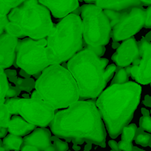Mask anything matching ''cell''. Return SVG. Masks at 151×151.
Listing matches in <instances>:
<instances>
[{
  "instance_id": "1",
  "label": "cell",
  "mask_w": 151,
  "mask_h": 151,
  "mask_svg": "<svg viewBox=\"0 0 151 151\" xmlns=\"http://www.w3.org/2000/svg\"><path fill=\"white\" fill-rule=\"evenodd\" d=\"M49 126L55 137L75 145L86 142L106 147L104 122L94 100H79L58 111Z\"/></svg>"
},
{
  "instance_id": "2",
  "label": "cell",
  "mask_w": 151,
  "mask_h": 151,
  "mask_svg": "<svg viewBox=\"0 0 151 151\" xmlns=\"http://www.w3.org/2000/svg\"><path fill=\"white\" fill-rule=\"evenodd\" d=\"M141 94V86L129 81L111 85L99 96L96 104L111 138H117L129 125L139 104Z\"/></svg>"
},
{
  "instance_id": "3",
  "label": "cell",
  "mask_w": 151,
  "mask_h": 151,
  "mask_svg": "<svg viewBox=\"0 0 151 151\" xmlns=\"http://www.w3.org/2000/svg\"><path fill=\"white\" fill-rule=\"evenodd\" d=\"M108 63L107 58L86 48L68 61L66 67L78 84L80 100H94L104 91L117 68Z\"/></svg>"
},
{
  "instance_id": "4",
  "label": "cell",
  "mask_w": 151,
  "mask_h": 151,
  "mask_svg": "<svg viewBox=\"0 0 151 151\" xmlns=\"http://www.w3.org/2000/svg\"><path fill=\"white\" fill-rule=\"evenodd\" d=\"M31 98L44 100L53 109H67L79 101L78 84L67 68L52 65L35 81Z\"/></svg>"
},
{
  "instance_id": "5",
  "label": "cell",
  "mask_w": 151,
  "mask_h": 151,
  "mask_svg": "<svg viewBox=\"0 0 151 151\" xmlns=\"http://www.w3.org/2000/svg\"><path fill=\"white\" fill-rule=\"evenodd\" d=\"M7 17L10 22L5 32L18 38L44 39L51 34L55 27L50 10L39 0H25L13 9Z\"/></svg>"
},
{
  "instance_id": "6",
  "label": "cell",
  "mask_w": 151,
  "mask_h": 151,
  "mask_svg": "<svg viewBox=\"0 0 151 151\" xmlns=\"http://www.w3.org/2000/svg\"><path fill=\"white\" fill-rule=\"evenodd\" d=\"M83 22L81 16L71 13L55 24L47 37L46 56L50 66L69 61L83 50Z\"/></svg>"
},
{
  "instance_id": "7",
  "label": "cell",
  "mask_w": 151,
  "mask_h": 151,
  "mask_svg": "<svg viewBox=\"0 0 151 151\" xmlns=\"http://www.w3.org/2000/svg\"><path fill=\"white\" fill-rule=\"evenodd\" d=\"M83 38L84 48L94 51L98 56L104 55L105 46L111 36V25L104 10L95 4H86L81 7Z\"/></svg>"
},
{
  "instance_id": "8",
  "label": "cell",
  "mask_w": 151,
  "mask_h": 151,
  "mask_svg": "<svg viewBox=\"0 0 151 151\" xmlns=\"http://www.w3.org/2000/svg\"><path fill=\"white\" fill-rule=\"evenodd\" d=\"M47 39L34 40L25 38L19 40L15 66L36 78L50 66L46 56Z\"/></svg>"
},
{
  "instance_id": "9",
  "label": "cell",
  "mask_w": 151,
  "mask_h": 151,
  "mask_svg": "<svg viewBox=\"0 0 151 151\" xmlns=\"http://www.w3.org/2000/svg\"><path fill=\"white\" fill-rule=\"evenodd\" d=\"M103 10L110 20L114 42L131 38L145 24L146 10L142 7H131L121 11Z\"/></svg>"
},
{
  "instance_id": "10",
  "label": "cell",
  "mask_w": 151,
  "mask_h": 151,
  "mask_svg": "<svg viewBox=\"0 0 151 151\" xmlns=\"http://www.w3.org/2000/svg\"><path fill=\"white\" fill-rule=\"evenodd\" d=\"M5 105L11 114H19L27 122L40 128L50 125L56 114L55 109L38 99L10 98Z\"/></svg>"
},
{
  "instance_id": "11",
  "label": "cell",
  "mask_w": 151,
  "mask_h": 151,
  "mask_svg": "<svg viewBox=\"0 0 151 151\" xmlns=\"http://www.w3.org/2000/svg\"><path fill=\"white\" fill-rule=\"evenodd\" d=\"M140 59L137 65L125 67L128 75L142 85L151 83V42L143 38L139 42Z\"/></svg>"
},
{
  "instance_id": "12",
  "label": "cell",
  "mask_w": 151,
  "mask_h": 151,
  "mask_svg": "<svg viewBox=\"0 0 151 151\" xmlns=\"http://www.w3.org/2000/svg\"><path fill=\"white\" fill-rule=\"evenodd\" d=\"M111 58L119 67L137 65L140 59L139 42L133 37L125 40L116 49Z\"/></svg>"
},
{
  "instance_id": "13",
  "label": "cell",
  "mask_w": 151,
  "mask_h": 151,
  "mask_svg": "<svg viewBox=\"0 0 151 151\" xmlns=\"http://www.w3.org/2000/svg\"><path fill=\"white\" fill-rule=\"evenodd\" d=\"M51 133L45 128H38L24 138L21 151H55Z\"/></svg>"
},
{
  "instance_id": "14",
  "label": "cell",
  "mask_w": 151,
  "mask_h": 151,
  "mask_svg": "<svg viewBox=\"0 0 151 151\" xmlns=\"http://www.w3.org/2000/svg\"><path fill=\"white\" fill-rule=\"evenodd\" d=\"M19 40L16 37L4 32L0 36V66L6 69L15 63Z\"/></svg>"
},
{
  "instance_id": "15",
  "label": "cell",
  "mask_w": 151,
  "mask_h": 151,
  "mask_svg": "<svg viewBox=\"0 0 151 151\" xmlns=\"http://www.w3.org/2000/svg\"><path fill=\"white\" fill-rule=\"evenodd\" d=\"M56 19L65 18L79 7L78 0H39Z\"/></svg>"
},
{
  "instance_id": "16",
  "label": "cell",
  "mask_w": 151,
  "mask_h": 151,
  "mask_svg": "<svg viewBox=\"0 0 151 151\" xmlns=\"http://www.w3.org/2000/svg\"><path fill=\"white\" fill-rule=\"evenodd\" d=\"M36 125L29 123L19 115L12 116L8 125V132L19 137H26L36 129Z\"/></svg>"
},
{
  "instance_id": "17",
  "label": "cell",
  "mask_w": 151,
  "mask_h": 151,
  "mask_svg": "<svg viewBox=\"0 0 151 151\" xmlns=\"http://www.w3.org/2000/svg\"><path fill=\"white\" fill-rule=\"evenodd\" d=\"M95 4L103 10L121 11L134 7H142L140 0H97Z\"/></svg>"
},
{
  "instance_id": "18",
  "label": "cell",
  "mask_w": 151,
  "mask_h": 151,
  "mask_svg": "<svg viewBox=\"0 0 151 151\" xmlns=\"http://www.w3.org/2000/svg\"><path fill=\"white\" fill-rule=\"evenodd\" d=\"M3 145L9 151H19L22 150L24 143V139L19 136L9 134L1 140Z\"/></svg>"
},
{
  "instance_id": "19",
  "label": "cell",
  "mask_w": 151,
  "mask_h": 151,
  "mask_svg": "<svg viewBox=\"0 0 151 151\" xmlns=\"http://www.w3.org/2000/svg\"><path fill=\"white\" fill-rule=\"evenodd\" d=\"M25 0H0V16H8L13 9L19 7Z\"/></svg>"
},
{
  "instance_id": "20",
  "label": "cell",
  "mask_w": 151,
  "mask_h": 151,
  "mask_svg": "<svg viewBox=\"0 0 151 151\" xmlns=\"http://www.w3.org/2000/svg\"><path fill=\"white\" fill-rule=\"evenodd\" d=\"M134 141L135 142L136 144L142 145V147H151V134L139 128L137 129Z\"/></svg>"
},
{
  "instance_id": "21",
  "label": "cell",
  "mask_w": 151,
  "mask_h": 151,
  "mask_svg": "<svg viewBox=\"0 0 151 151\" xmlns=\"http://www.w3.org/2000/svg\"><path fill=\"white\" fill-rule=\"evenodd\" d=\"M138 128L135 124H130L123 128L122 131V139L121 140L125 142L132 143L133 140H134Z\"/></svg>"
},
{
  "instance_id": "22",
  "label": "cell",
  "mask_w": 151,
  "mask_h": 151,
  "mask_svg": "<svg viewBox=\"0 0 151 151\" xmlns=\"http://www.w3.org/2000/svg\"><path fill=\"white\" fill-rule=\"evenodd\" d=\"M129 75L127 72L125 68L119 67L116 68V74L114 77L113 80L111 85H114V84H124L129 82Z\"/></svg>"
},
{
  "instance_id": "23",
  "label": "cell",
  "mask_w": 151,
  "mask_h": 151,
  "mask_svg": "<svg viewBox=\"0 0 151 151\" xmlns=\"http://www.w3.org/2000/svg\"><path fill=\"white\" fill-rule=\"evenodd\" d=\"M0 83H1V105H2L7 100L6 96L10 88V86L7 82V75L3 69H1V71H0Z\"/></svg>"
},
{
  "instance_id": "24",
  "label": "cell",
  "mask_w": 151,
  "mask_h": 151,
  "mask_svg": "<svg viewBox=\"0 0 151 151\" xmlns=\"http://www.w3.org/2000/svg\"><path fill=\"white\" fill-rule=\"evenodd\" d=\"M15 83L16 84V86L20 90H24V91H30L32 88H35V82H34L33 80L30 78H18L15 81Z\"/></svg>"
},
{
  "instance_id": "25",
  "label": "cell",
  "mask_w": 151,
  "mask_h": 151,
  "mask_svg": "<svg viewBox=\"0 0 151 151\" xmlns=\"http://www.w3.org/2000/svg\"><path fill=\"white\" fill-rule=\"evenodd\" d=\"M11 114L9 112L5 104L1 105L0 107V127L8 128L9 123L11 119Z\"/></svg>"
},
{
  "instance_id": "26",
  "label": "cell",
  "mask_w": 151,
  "mask_h": 151,
  "mask_svg": "<svg viewBox=\"0 0 151 151\" xmlns=\"http://www.w3.org/2000/svg\"><path fill=\"white\" fill-rule=\"evenodd\" d=\"M51 139L52 142H53L55 151H67L69 149L67 143L61 141L58 137L54 136V137H52Z\"/></svg>"
},
{
  "instance_id": "27",
  "label": "cell",
  "mask_w": 151,
  "mask_h": 151,
  "mask_svg": "<svg viewBox=\"0 0 151 151\" xmlns=\"http://www.w3.org/2000/svg\"><path fill=\"white\" fill-rule=\"evenodd\" d=\"M139 128L145 132L151 133V117L142 116L139 119Z\"/></svg>"
},
{
  "instance_id": "28",
  "label": "cell",
  "mask_w": 151,
  "mask_h": 151,
  "mask_svg": "<svg viewBox=\"0 0 151 151\" xmlns=\"http://www.w3.org/2000/svg\"><path fill=\"white\" fill-rule=\"evenodd\" d=\"M21 90L17 86H10L6 98H15L20 94Z\"/></svg>"
},
{
  "instance_id": "29",
  "label": "cell",
  "mask_w": 151,
  "mask_h": 151,
  "mask_svg": "<svg viewBox=\"0 0 151 151\" xmlns=\"http://www.w3.org/2000/svg\"><path fill=\"white\" fill-rule=\"evenodd\" d=\"M118 144H119V149L122 151H131L133 147H134L132 143L125 142L122 141V140Z\"/></svg>"
},
{
  "instance_id": "30",
  "label": "cell",
  "mask_w": 151,
  "mask_h": 151,
  "mask_svg": "<svg viewBox=\"0 0 151 151\" xmlns=\"http://www.w3.org/2000/svg\"><path fill=\"white\" fill-rule=\"evenodd\" d=\"M1 20H0V25H1V27H0V33L1 35L2 33H4V31L5 32V28L6 26L7 25V24L9 23V19L7 16H1Z\"/></svg>"
},
{
  "instance_id": "31",
  "label": "cell",
  "mask_w": 151,
  "mask_h": 151,
  "mask_svg": "<svg viewBox=\"0 0 151 151\" xmlns=\"http://www.w3.org/2000/svg\"><path fill=\"white\" fill-rule=\"evenodd\" d=\"M145 27L151 28V5L149 6L148 8L146 10V21Z\"/></svg>"
},
{
  "instance_id": "32",
  "label": "cell",
  "mask_w": 151,
  "mask_h": 151,
  "mask_svg": "<svg viewBox=\"0 0 151 151\" xmlns=\"http://www.w3.org/2000/svg\"><path fill=\"white\" fill-rule=\"evenodd\" d=\"M109 145L113 151H122L119 149V144L114 140H110L109 142Z\"/></svg>"
},
{
  "instance_id": "33",
  "label": "cell",
  "mask_w": 151,
  "mask_h": 151,
  "mask_svg": "<svg viewBox=\"0 0 151 151\" xmlns=\"http://www.w3.org/2000/svg\"><path fill=\"white\" fill-rule=\"evenodd\" d=\"M4 72H5L6 75H7V77H9V78H12L13 77H15L16 76V70H13V69H6L5 71H4Z\"/></svg>"
},
{
  "instance_id": "34",
  "label": "cell",
  "mask_w": 151,
  "mask_h": 151,
  "mask_svg": "<svg viewBox=\"0 0 151 151\" xmlns=\"http://www.w3.org/2000/svg\"><path fill=\"white\" fill-rule=\"evenodd\" d=\"M8 132V129L6 128H1L0 127V138L4 139L7 137V134Z\"/></svg>"
},
{
  "instance_id": "35",
  "label": "cell",
  "mask_w": 151,
  "mask_h": 151,
  "mask_svg": "<svg viewBox=\"0 0 151 151\" xmlns=\"http://www.w3.org/2000/svg\"><path fill=\"white\" fill-rule=\"evenodd\" d=\"M143 103L145 106L147 107H151V97L149 95H146L145 97V100L143 101Z\"/></svg>"
},
{
  "instance_id": "36",
  "label": "cell",
  "mask_w": 151,
  "mask_h": 151,
  "mask_svg": "<svg viewBox=\"0 0 151 151\" xmlns=\"http://www.w3.org/2000/svg\"><path fill=\"white\" fill-rule=\"evenodd\" d=\"M141 112H142V115L144 116H150V112L148 110H147V109H144V108H142V109H141Z\"/></svg>"
},
{
  "instance_id": "37",
  "label": "cell",
  "mask_w": 151,
  "mask_h": 151,
  "mask_svg": "<svg viewBox=\"0 0 151 151\" xmlns=\"http://www.w3.org/2000/svg\"><path fill=\"white\" fill-rule=\"evenodd\" d=\"M20 75H21V76L24 77V78H29V77H30V75H29V74L27 73L25 71L22 70V69L21 70V72H20Z\"/></svg>"
},
{
  "instance_id": "38",
  "label": "cell",
  "mask_w": 151,
  "mask_h": 151,
  "mask_svg": "<svg viewBox=\"0 0 151 151\" xmlns=\"http://www.w3.org/2000/svg\"><path fill=\"white\" fill-rule=\"evenodd\" d=\"M142 5H151V0H140Z\"/></svg>"
},
{
  "instance_id": "39",
  "label": "cell",
  "mask_w": 151,
  "mask_h": 151,
  "mask_svg": "<svg viewBox=\"0 0 151 151\" xmlns=\"http://www.w3.org/2000/svg\"><path fill=\"white\" fill-rule=\"evenodd\" d=\"M145 38L147 41H150V42H151V31H150V32H149L148 33H147V35H145Z\"/></svg>"
},
{
  "instance_id": "40",
  "label": "cell",
  "mask_w": 151,
  "mask_h": 151,
  "mask_svg": "<svg viewBox=\"0 0 151 151\" xmlns=\"http://www.w3.org/2000/svg\"><path fill=\"white\" fill-rule=\"evenodd\" d=\"M0 151H9L7 149H6L5 147H4L2 142H1V141L0 142Z\"/></svg>"
},
{
  "instance_id": "41",
  "label": "cell",
  "mask_w": 151,
  "mask_h": 151,
  "mask_svg": "<svg viewBox=\"0 0 151 151\" xmlns=\"http://www.w3.org/2000/svg\"><path fill=\"white\" fill-rule=\"evenodd\" d=\"M119 45H120V44H119V43L118 42H114L113 44H112V48H114V49H117L118 47H119Z\"/></svg>"
},
{
  "instance_id": "42",
  "label": "cell",
  "mask_w": 151,
  "mask_h": 151,
  "mask_svg": "<svg viewBox=\"0 0 151 151\" xmlns=\"http://www.w3.org/2000/svg\"><path fill=\"white\" fill-rule=\"evenodd\" d=\"M83 1H86V2H87L88 4H92V3H94V4H95L97 0H83Z\"/></svg>"
},
{
  "instance_id": "43",
  "label": "cell",
  "mask_w": 151,
  "mask_h": 151,
  "mask_svg": "<svg viewBox=\"0 0 151 151\" xmlns=\"http://www.w3.org/2000/svg\"><path fill=\"white\" fill-rule=\"evenodd\" d=\"M131 151H145V150H142V149L139 148V147H134H134H133L132 150H131Z\"/></svg>"
},
{
  "instance_id": "44",
  "label": "cell",
  "mask_w": 151,
  "mask_h": 151,
  "mask_svg": "<svg viewBox=\"0 0 151 151\" xmlns=\"http://www.w3.org/2000/svg\"><path fill=\"white\" fill-rule=\"evenodd\" d=\"M74 149H75V150H80V147H78V146H77L76 145H74Z\"/></svg>"
},
{
  "instance_id": "45",
  "label": "cell",
  "mask_w": 151,
  "mask_h": 151,
  "mask_svg": "<svg viewBox=\"0 0 151 151\" xmlns=\"http://www.w3.org/2000/svg\"><path fill=\"white\" fill-rule=\"evenodd\" d=\"M150 114H151V110H150Z\"/></svg>"
},
{
  "instance_id": "46",
  "label": "cell",
  "mask_w": 151,
  "mask_h": 151,
  "mask_svg": "<svg viewBox=\"0 0 151 151\" xmlns=\"http://www.w3.org/2000/svg\"><path fill=\"white\" fill-rule=\"evenodd\" d=\"M150 86H151V83H150Z\"/></svg>"
},
{
  "instance_id": "47",
  "label": "cell",
  "mask_w": 151,
  "mask_h": 151,
  "mask_svg": "<svg viewBox=\"0 0 151 151\" xmlns=\"http://www.w3.org/2000/svg\"><path fill=\"white\" fill-rule=\"evenodd\" d=\"M12 151H13V150H12Z\"/></svg>"
},
{
  "instance_id": "48",
  "label": "cell",
  "mask_w": 151,
  "mask_h": 151,
  "mask_svg": "<svg viewBox=\"0 0 151 151\" xmlns=\"http://www.w3.org/2000/svg\"><path fill=\"white\" fill-rule=\"evenodd\" d=\"M111 151H113V150H111Z\"/></svg>"
}]
</instances>
